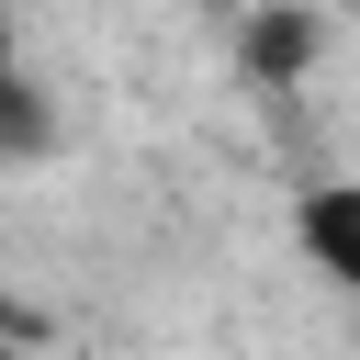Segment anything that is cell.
<instances>
[{"instance_id": "obj_5", "label": "cell", "mask_w": 360, "mask_h": 360, "mask_svg": "<svg viewBox=\"0 0 360 360\" xmlns=\"http://www.w3.org/2000/svg\"><path fill=\"white\" fill-rule=\"evenodd\" d=\"M0 326H22V315H11V304H0Z\"/></svg>"}, {"instance_id": "obj_2", "label": "cell", "mask_w": 360, "mask_h": 360, "mask_svg": "<svg viewBox=\"0 0 360 360\" xmlns=\"http://www.w3.org/2000/svg\"><path fill=\"white\" fill-rule=\"evenodd\" d=\"M248 68L259 79H292L304 68V22H248Z\"/></svg>"}, {"instance_id": "obj_3", "label": "cell", "mask_w": 360, "mask_h": 360, "mask_svg": "<svg viewBox=\"0 0 360 360\" xmlns=\"http://www.w3.org/2000/svg\"><path fill=\"white\" fill-rule=\"evenodd\" d=\"M11 90H22V11L0 0V101H11Z\"/></svg>"}, {"instance_id": "obj_1", "label": "cell", "mask_w": 360, "mask_h": 360, "mask_svg": "<svg viewBox=\"0 0 360 360\" xmlns=\"http://www.w3.org/2000/svg\"><path fill=\"white\" fill-rule=\"evenodd\" d=\"M292 259H304L326 292L360 304V169H326V180L292 191Z\"/></svg>"}, {"instance_id": "obj_4", "label": "cell", "mask_w": 360, "mask_h": 360, "mask_svg": "<svg viewBox=\"0 0 360 360\" xmlns=\"http://www.w3.org/2000/svg\"><path fill=\"white\" fill-rule=\"evenodd\" d=\"M11 338H22V326H0V360H11Z\"/></svg>"}]
</instances>
